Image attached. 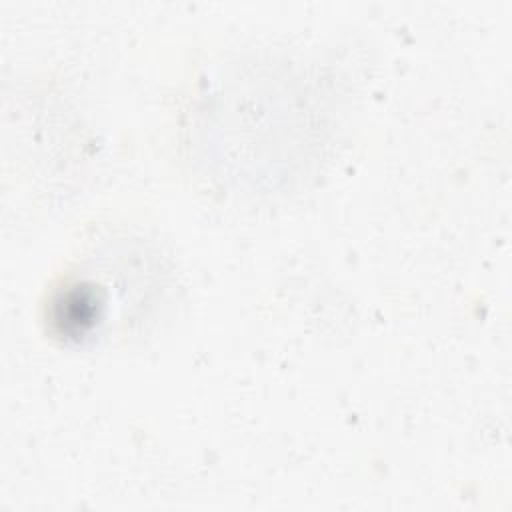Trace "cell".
Returning <instances> with one entry per match:
<instances>
[{
    "instance_id": "obj_1",
    "label": "cell",
    "mask_w": 512,
    "mask_h": 512,
    "mask_svg": "<svg viewBox=\"0 0 512 512\" xmlns=\"http://www.w3.org/2000/svg\"><path fill=\"white\" fill-rule=\"evenodd\" d=\"M102 312V300L92 286L72 284L62 290L52 304V320L68 336L86 334L98 320Z\"/></svg>"
}]
</instances>
